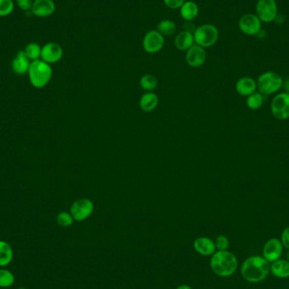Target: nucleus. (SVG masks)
Here are the masks:
<instances>
[{"label":"nucleus","instance_id":"nucleus-1","mask_svg":"<svg viewBox=\"0 0 289 289\" xmlns=\"http://www.w3.org/2000/svg\"><path fill=\"white\" fill-rule=\"evenodd\" d=\"M271 263L260 256L247 258L241 265V275L251 283L262 282L270 274Z\"/></svg>","mask_w":289,"mask_h":289},{"label":"nucleus","instance_id":"nucleus-2","mask_svg":"<svg viewBox=\"0 0 289 289\" xmlns=\"http://www.w3.org/2000/svg\"><path fill=\"white\" fill-rule=\"evenodd\" d=\"M212 272L218 277H229L238 269V259L229 251H217L212 255L210 261Z\"/></svg>","mask_w":289,"mask_h":289},{"label":"nucleus","instance_id":"nucleus-3","mask_svg":"<svg viewBox=\"0 0 289 289\" xmlns=\"http://www.w3.org/2000/svg\"><path fill=\"white\" fill-rule=\"evenodd\" d=\"M27 74L32 87L40 89L46 87L50 81L53 76V69L49 64L37 59L31 62Z\"/></svg>","mask_w":289,"mask_h":289},{"label":"nucleus","instance_id":"nucleus-4","mask_svg":"<svg viewBox=\"0 0 289 289\" xmlns=\"http://www.w3.org/2000/svg\"><path fill=\"white\" fill-rule=\"evenodd\" d=\"M257 90L264 96L275 94L282 88L283 80L278 73L267 71L263 73L258 78Z\"/></svg>","mask_w":289,"mask_h":289},{"label":"nucleus","instance_id":"nucleus-5","mask_svg":"<svg viewBox=\"0 0 289 289\" xmlns=\"http://www.w3.org/2000/svg\"><path fill=\"white\" fill-rule=\"evenodd\" d=\"M219 37V31L214 25L205 24L197 27L194 32L195 44L204 48L216 44Z\"/></svg>","mask_w":289,"mask_h":289},{"label":"nucleus","instance_id":"nucleus-6","mask_svg":"<svg viewBox=\"0 0 289 289\" xmlns=\"http://www.w3.org/2000/svg\"><path fill=\"white\" fill-rule=\"evenodd\" d=\"M256 15L262 23H271L277 18L276 0H258L256 6Z\"/></svg>","mask_w":289,"mask_h":289},{"label":"nucleus","instance_id":"nucleus-7","mask_svg":"<svg viewBox=\"0 0 289 289\" xmlns=\"http://www.w3.org/2000/svg\"><path fill=\"white\" fill-rule=\"evenodd\" d=\"M94 204L87 198L75 200L70 207V214L76 222H83L92 214Z\"/></svg>","mask_w":289,"mask_h":289},{"label":"nucleus","instance_id":"nucleus-8","mask_svg":"<svg viewBox=\"0 0 289 289\" xmlns=\"http://www.w3.org/2000/svg\"><path fill=\"white\" fill-rule=\"evenodd\" d=\"M271 110L274 118L278 120L289 118V93L282 92L273 97Z\"/></svg>","mask_w":289,"mask_h":289},{"label":"nucleus","instance_id":"nucleus-9","mask_svg":"<svg viewBox=\"0 0 289 289\" xmlns=\"http://www.w3.org/2000/svg\"><path fill=\"white\" fill-rule=\"evenodd\" d=\"M261 24L256 14H246L239 19V28L244 35L256 36L261 32Z\"/></svg>","mask_w":289,"mask_h":289},{"label":"nucleus","instance_id":"nucleus-10","mask_svg":"<svg viewBox=\"0 0 289 289\" xmlns=\"http://www.w3.org/2000/svg\"><path fill=\"white\" fill-rule=\"evenodd\" d=\"M165 44L164 36L157 30H152L144 35L142 41L144 50L148 53H157Z\"/></svg>","mask_w":289,"mask_h":289},{"label":"nucleus","instance_id":"nucleus-11","mask_svg":"<svg viewBox=\"0 0 289 289\" xmlns=\"http://www.w3.org/2000/svg\"><path fill=\"white\" fill-rule=\"evenodd\" d=\"M283 253V245L279 239L272 238L268 239L263 247L262 256L269 263L279 260Z\"/></svg>","mask_w":289,"mask_h":289},{"label":"nucleus","instance_id":"nucleus-12","mask_svg":"<svg viewBox=\"0 0 289 289\" xmlns=\"http://www.w3.org/2000/svg\"><path fill=\"white\" fill-rule=\"evenodd\" d=\"M63 48L57 43H48L42 47L41 58L42 60L46 63H58L63 57Z\"/></svg>","mask_w":289,"mask_h":289},{"label":"nucleus","instance_id":"nucleus-13","mask_svg":"<svg viewBox=\"0 0 289 289\" xmlns=\"http://www.w3.org/2000/svg\"><path fill=\"white\" fill-rule=\"evenodd\" d=\"M186 62L191 67L199 68L202 66L207 60L205 48L194 44L190 49L186 51Z\"/></svg>","mask_w":289,"mask_h":289},{"label":"nucleus","instance_id":"nucleus-14","mask_svg":"<svg viewBox=\"0 0 289 289\" xmlns=\"http://www.w3.org/2000/svg\"><path fill=\"white\" fill-rule=\"evenodd\" d=\"M56 5L53 0H34L32 15L39 18H46L55 12Z\"/></svg>","mask_w":289,"mask_h":289},{"label":"nucleus","instance_id":"nucleus-15","mask_svg":"<svg viewBox=\"0 0 289 289\" xmlns=\"http://www.w3.org/2000/svg\"><path fill=\"white\" fill-rule=\"evenodd\" d=\"M31 62L32 61L27 58L24 50L19 51L11 64L12 70L16 75H26L28 73Z\"/></svg>","mask_w":289,"mask_h":289},{"label":"nucleus","instance_id":"nucleus-16","mask_svg":"<svg viewBox=\"0 0 289 289\" xmlns=\"http://www.w3.org/2000/svg\"><path fill=\"white\" fill-rule=\"evenodd\" d=\"M194 248L197 253L205 256H212L217 251L214 241L207 237H200L195 239Z\"/></svg>","mask_w":289,"mask_h":289},{"label":"nucleus","instance_id":"nucleus-17","mask_svg":"<svg viewBox=\"0 0 289 289\" xmlns=\"http://www.w3.org/2000/svg\"><path fill=\"white\" fill-rule=\"evenodd\" d=\"M235 89L241 96H249L256 92L257 84L253 78L245 76V77L240 78L237 81Z\"/></svg>","mask_w":289,"mask_h":289},{"label":"nucleus","instance_id":"nucleus-18","mask_svg":"<svg viewBox=\"0 0 289 289\" xmlns=\"http://www.w3.org/2000/svg\"><path fill=\"white\" fill-rule=\"evenodd\" d=\"M270 273L280 279L289 278V262L286 259H279L271 263Z\"/></svg>","mask_w":289,"mask_h":289},{"label":"nucleus","instance_id":"nucleus-19","mask_svg":"<svg viewBox=\"0 0 289 289\" xmlns=\"http://www.w3.org/2000/svg\"><path fill=\"white\" fill-rule=\"evenodd\" d=\"M195 44L194 34L187 31H182L177 34L174 39V45L177 49L180 51H187L191 48Z\"/></svg>","mask_w":289,"mask_h":289},{"label":"nucleus","instance_id":"nucleus-20","mask_svg":"<svg viewBox=\"0 0 289 289\" xmlns=\"http://www.w3.org/2000/svg\"><path fill=\"white\" fill-rule=\"evenodd\" d=\"M159 104V99L156 93L148 92L144 93L140 99V108L143 112L150 113L154 111Z\"/></svg>","mask_w":289,"mask_h":289},{"label":"nucleus","instance_id":"nucleus-21","mask_svg":"<svg viewBox=\"0 0 289 289\" xmlns=\"http://www.w3.org/2000/svg\"><path fill=\"white\" fill-rule=\"evenodd\" d=\"M180 15L185 22H193L199 15V6L194 1H185L179 9Z\"/></svg>","mask_w":289,"mask_h":289},{"label":"nucleus","instance_id":"nucleus-22","mask_svg":"<svg viewBox=\"0 0 289 289\" xmlns=\"http://www.w3.org/2000/svg\"><path fill=\"white\" fill-rule=\"evenodd\" d=\"M12 247L10 243L0 240V267L7 266L13 260Z\"/></svg>","mask_w":289,"mask_h":289},{"label":"nucleus","instance_id":"nucleus-23","mask_svg":"<svg viewBox=\"0 0 289 289\" xmlns=\"http://www.w3.org/2000/svg\"><path fill=\"white\" fill-rule=\"evenodd\" d=\"M265 101V96L261 94L260 92H254L253 94L247 96L246 99V105L249 109L252 110H257L262 107Z\"/></svg>","mask_w":289,"mask_h":289},{"label":"nucleus","instance_id":"nucleus-24","mask_svg":"<svg viewBox=\"0 0 289 289\" xmlns=\"http://www.w3.org/2000/svg\"><path fill=\"white\" fill-rule=\"evenodd\" d=\"M157 31L163 36H172L176 32V25L170 19H162L157 25Z\"/></svg>","mask_w":289,"mask_h":289},{"label":"nucleus","instance_id":"nucleus-25","mask_svg":"<svg viewBox=\"0 0 289 289\" xmlns=\"http://www.w3.org/2000/svg\"><path fill=\"white\" fill-rule=\"evenodd\" d=\"M27 58L31 61L37 60L41 58L42 47L36 43H30L24 49Z\"/></svg>","mask_w":289,"mask_h":289},{"label":"nucleus","instance_id":"nucleus-26","mask_svg":"<svg viewBox=\"0 0 289 289\" xmlns=\"http://www.w3.org/2000/svg\"><path fill=\"white\" fill-rule=\"evenodd\" d=\"M140 85L141 88L144 91L152 92V91H154L158 86V80L154 75L147 74L140 78Z\"/></svg>","mask_w":289,"mask_h":289},{"label":"nucleus","instance_id":"nucleus-27","mask_svg":"<svg viewBox=\"0 0 289 289\" xmlns=\"http://www.w3.org/2000/svg\"><path fill=\"white\" fill-rule=\"evenodd\" d=\"M15 282V276L10 271L0 269V287H10Z\"/></svg>","mask_w":289,"mask_h":289},{"label":"nucleus","instance_id":"nucleus-28","mask_svg":"<svg viewBox=\"0 0 289 289\" xmlns=\"http://www.w3.org/2000/svg\"><path fill=\"white\" fill-rule=\"evenodd\" d=\"M56 221H57L58 226L68 228V226H70L73 224L75 220L70 214V212L69 213V212H61L57 216Z\"/></svg>","mask_w":289,"mask_h":289},{"label":"nucleus","instance_id":"nucleus-29","mask_svg":"<svg viewBox=\"0 0 289 289\" xmlns=\"http://www.w3.org/2000/svg\"><path fill=\"white\" fill-rule=\"evenodd\" d=\"M15 10L13 0H0V17L11 15Z\"/></svg>","mask_w":289,"mask_h":289},{"label":"nucleus","instance_id":"nucleus-30","mask_svg":"<svg viewBox=\"0 0 289 289\" xmlns=\"http://www.w3.org/2000/svg\"><path fill=\"white\" fill-rule=\"evenodd\" d=\"M215 245L217 251H228L229 248V239L224 235H220L216 239Z\"/></svg>","mask_w":289,"mask_h":289},{"label":"nucleus","instance_id":"nucleus-31","mask_svg":"<svg viewBox=\"0 0 289 289\" xmlns=\"http://www.w3.org/2000/svg\"><path fill=\"white\" fill-rule=\"evenodd\" d=\"M185 0H163L164 5L172 10H178L183 5Z\"/></svg>","mask_w":289,"mask_h":289},{"label":"nucleus","instance_id":"nucleus-32","mask_svg":"<svg viewBox=\"0 0 289 289\" xmlns=\"http://www.w3.org/2000/svg\"><path fill=\"white\" fill-rule=\"evenodd\" d=\"M34 0H16V5L23 11L32 10Z\"/></svg>","mask_w":289,"mask_h":289},{"label":"nucleus","instance_id":"nucleus-33","mask_svg":"<svg viewBox=\"0 0 289 289\" xmlns=\"http://www.w3.org/2000/svg\"><path fill=\"white\" fill-rule=\"evenodd\" d=\"M280 240L282 242L283 248L289 250V226L283 229Z\"/></svg>","mask_w":289,"mask_h":289},{"label":"nucleus","instance_id":"nucleus-34","mask_svg":"<svg viewBox=\"0 0 289 289\" xmlns=\"http://www.w3.org/2000/svg\"><path fill=\"white\" fill-rule=\"evenodd\" d=\"M196 28L197 27H195V25L192 23V22H186L185 24H184V31L191 32V33L194 34Z\"/></svg>","mask_w":289,"mask_h":289},{"label":"nucleus","instance_id":"nucleus-35","mask_svg":"<svg viewBox=\"0 0 289 289\" xmlns=\"http://www.w3.org/2000/svg\"><path fill=\"white\" fill-rule=\"evenodd\" d=\"M282 87H284L285 91H286L285 92L289 93V79L283 83V86H282Z\"/></svg>","mask_w":289,"mask_h":289},{"label":"nucleus","instance_id":"nucleus-36","mask_svg":"<svg viewBox=\"0 0 289 289\" xmlns=\"http://www.w3.org/2000/svg\"><path fill=\"white\" fill-rule=\"evenodd\" d=\"M177 289H192L189 285H180Z\"/></svg>","mask_w":289,"mask_h":289},{"label":"nucleus","instance_id":"nucleus-37","mask_svg":"<svg viewBox=\"0 0 289 289\" xmlns=\"http://www.w3.org/2000/svg\"><path fill=\"white\" fill-rule=\"evenodd\" d=\"M286 260L289 262V250H287V254H286Z\"/></svg>","mask_w":289,"mask_h":289},{"label":"nucleus","instance_id":"nucleus-38","mask_svg":"<svg viewBox=\"0 0 289 289\" xmlns=\"http://www.w3.org/2000/svg\"><path fill=\"white\" fill-rule=\"evenodd\" d=\"M18 289H27V288H26V287H19V288Z\"/></svg>","mask_w":289,"mask_h":289}]
</instances>
